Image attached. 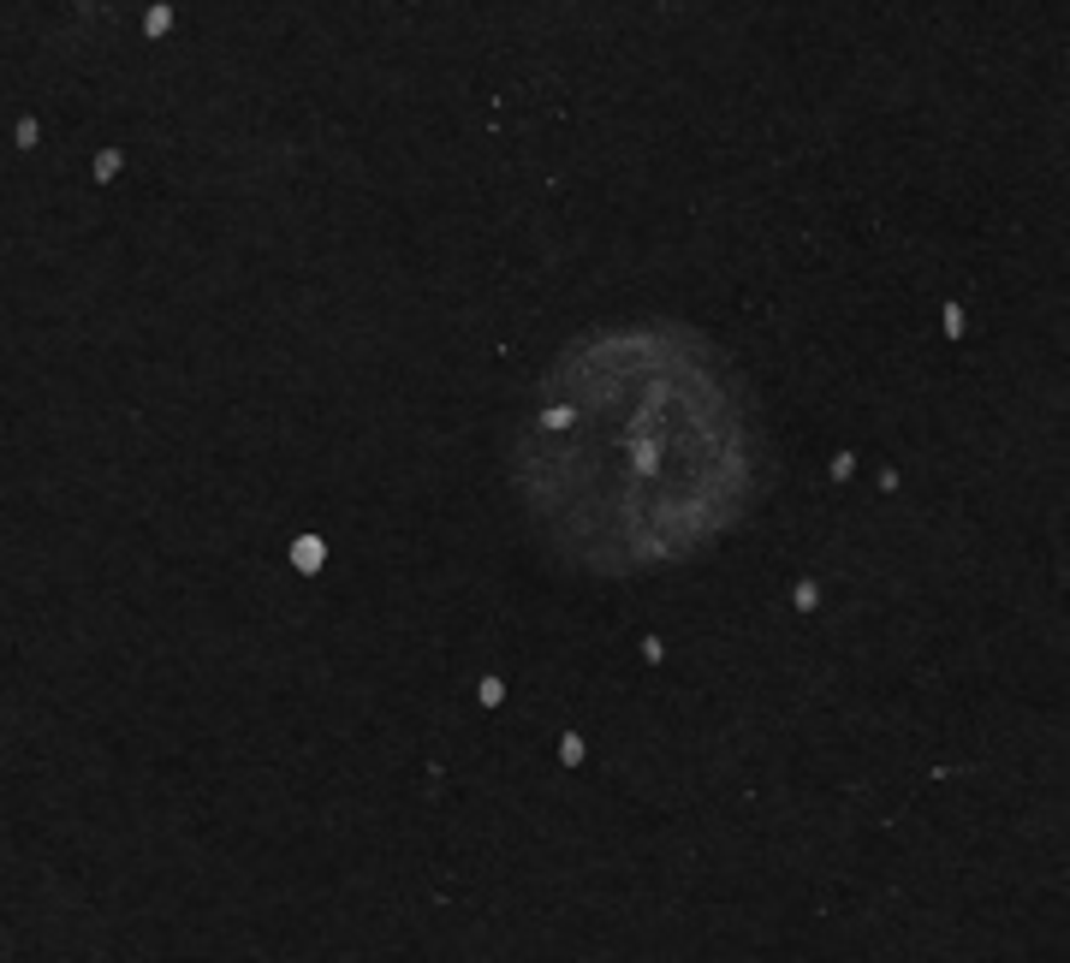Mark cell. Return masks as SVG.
I'll use <instances>...</instances> for the list:
<instances>
[{"instance_id": "obj_1", "label": "cell", "mask_w": 1070, "mask_h": 963, "mask_svg": "<svg viewBox=\"0 0 1070 963\" xmlns=\"http://www.w3.org/2000/svg\"><path fill=\"white\" fill-rule=\"evenodd\" d=\"M524 494L589 572H655L708 548L750 500V411L684 328L589 333L553 363Z\"/></svg>"}]
</instances>
